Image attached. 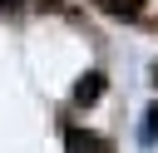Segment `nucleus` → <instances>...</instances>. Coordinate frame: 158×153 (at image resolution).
<instances>
[{
    "mask_svg": "<svg viewBox=\"0 0 158 153\" xmlns=\"http://www.w3.org/2000/svg\"><path fill=\"white\" fill-rule=\"evenodd\" d=\"M69 153H109V143H104V138H94V133L69 128Z\"/></svg>",
    "mask_w": 158,
    "mask_h": 153,
    "instance_id": "nucleus-1",
    "label": "nucleus"
},
{
    "mask_svg": "<svg viewBox=\"0 0 158 153\" xmlns=\"http://www.w3.org/2000/svg\"><path fill=\"white\" fill-rule=\"evenodd\" d=\"M104 5H109V10H123V15H138V10H143V0H104Z\"/></svg>",
    "mask_w": 158,
    "mask_h": 153,
    "instance_id": "nucleus-4",
    "label": "nucleus"
},
{
    "mask_svg": "<svg viewBox=\"0 0 158 153\" xmlns=\"http://www.w3.org/2000/svg\"><path fill=\"white\" fill-rule=\"evenodd\" d=\"M99 94H104V79H99V74H89V79H84L79 89H74V99H79V104H94Z\"/></svg>",
    "mask_w": 158,
    "mask_h": 153,
    "instance_id": "nucleus-2",
    "label": "nucleus"
},
{
    "mask_svg": "<svg viewBox=\"0 0 158 153\" xmlns=\"http://www.w3.org/2000/svg\"><path fill=\"white\" fill-rule=\"evenodd\" d=\"M138 138H143V143H158V104L143 114V128H138Z\"/></svg>",
    "mask_w": 158,
    "mask_h": 153,
    "instance_id": "nucleus-3",
    "label": "nucleus"
}]
</instances>
